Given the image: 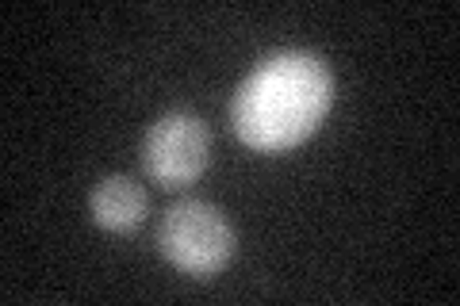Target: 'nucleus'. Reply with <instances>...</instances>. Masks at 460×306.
I'll list each match as a JSON object with an SVG mask.
<instances>
[{"label":"nucleus","mask_w":460,"mask_h":306,"mask_svg":"<svg viewBox=\"0 0 460 306\" xmlns=\"http://www.w3.org/2000/svg\"><path fill=\"white\" fill-rule=\"evenodd\" d=\"M211 162V130L192 111H165L142 142V165L162 188H189Z\"/></svg>","instance_id":"7ed1b4c3"},{"label":"nucleus","mask_w":460,"mask_h":306,"mask_svg":"<svg viewBox=\"0 0 460 306\" xmlns=\"http://www.w3.org/2000/svg\"><path fill=\"white\" fill-rule=\"evenodd\" d=\"M334 104V77L323 57L280 50L265 57L230 100L234 135L261 153L292 150L311 138Z\"/></svg>","instance_id":"f257e3e1"},{"label":"nucleus","mask_w":460,"mask_h":306,"mask_svg":"<svg viewBox=\"0 0 460 306\" xmlns=\"http://www.w3.org/2000/svg\"><path fill=\"white\" fill-rule=\"evenodd\" d=\"M157 249L184 275L208 280L234 257V230L219 214V207L204 199H181L157 223Z\"/></svg>","instance_id":"f03ea898"},{"label":"nucleus","mask_w":460,"mask_h":306,"mask_svg":"<svg viewBox=\"0 0 460 306\" xmlns=\"http://www.w3.org/2000/svg\"><path fill=\"white\" fill-rule=\"evenodd\" d=\"M89 211L96 218V226L111 230V234H127L146 214V192L131 177H104L93 188Z\"/></svg>","instance_id":"20e7f679"}]
</instances>
